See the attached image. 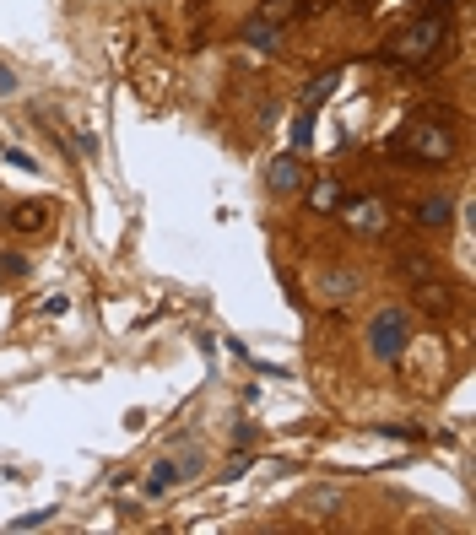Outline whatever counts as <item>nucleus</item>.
<instances>
[{
    "mask_svg": "<svg viewBox=\"0 0 476 535\" xmlns=\"http://www.w3.org/2000/svg\"><path fill=\"white\" fill-rule=\"evenodd\" d=\"M444 38H449V17H444V11H422L412 28L395 33L390 44L379 49V60H385V65H428L444 49Z\"/></svg>",
    "mask_w": 476,
    "mask_h": 535,
    "instance_id": "obj_1",
    "label": "nucleus"
},
{
    "mask_svg": "<svg viewBox=\"0 0 476 535\" xmlns=\"http://www.w3.org/2000/svg\"><path fill=\"white\" fill-rule=\"evenodd\" d=\"M412 336H417L412 309L390 303V309H379L374 319H368V357H374V363H401L406 346H412Z\"/></svg>",
    "mask_w": 476,
    "mask_h": 535,
    "instance_id": "obj_2",
    "label": "nucleus"
},
{
    "mask_svg": "<svg viewBox=\"0 0 476 535\" xmlns=\"http://www.w3.org/2000/svg\"><path fill=\"white\" fill-rule=\"evenodd\" d=\"M455 130L439 125V119H412V125L401 130V141H390V152L412 157V163H449L455 157Z\"/></svg>",
    "mask_w": 476,
    "mask_h": 535,
    "instance_id": "obj_3",
    "label": "nucleus"
},
{
    "mask_svg": "<svg viewBox=\"0 0 476 535\" xmlns=\"http://www.w3.org/2000/svg\"><path fill=\"white\" fill-rule=\"evenodd\" d=\"M341 217H347V227H352V233H363V238H379L390 227L385 200H347V206H341Z\"/></svg>",
    "mask_w": 476,
    "mask_h": 535,
    "instance_id": "obj_4",
    "label": "nucleus"
},
{
    "mask_svg": "<svg viewBox=\"0 0 476 535\" xmlns=\"http://www.w3.org/2000/svg\"><path fill=\"white\" fill-rule=\"evenodd\" d=\"M266 190H271L276 200H287V195L303 190V163H298V152H282L276 163H266Z\"/></svg>",
    "mask_w": 476,
    "mask_h": 535,
    "instance_id": "obj_5",
    "label": "nucleus"
},
{
    "mask_svg": "<svg viewBox=\"0 0 476 535\" xmlns=\"http://www.w3.org/2000/svg\"><path fill=\"white\" fill-rule=\"evenodd\" d=\"M412 222L428 227V233H444V227L455 222V200H449V195H422L417 211H412Z\"/></svg>",
    "mask_w": 476,
    "mask_h": 535,
    "instance_id": "obj_6",
    "label": "nucleus"
},
{
    "mask_svg": "<svg viewBox=\"0 0 476 535\" xmlns=\"http://www.w3.org/2000/svg\"><path fill=\"white\" fill-rule=\"evenodd\" d=\"M412 287H417V303H422L428 314H455V287L439 282V271L422 276V282H412Z\"/></svg>",
    "mask_w": 476,
    "mask_h": 535,
    "instance_id": "obj_7",
    "label": "nucleus"
},
{
    "mask_svg": "<svg viewBox=\"0 0 476 535\" xmlns=\"http://www.w3.org/2000/svg\"><path fill=\"white\" fill-rule=\"evenodd\" d=\"M179 487V465H174V454H163V460L147 471V492L152 498H163V492H174Z\"/></svg>",
    "mask_w": 476,
    "mask_h": 535,
    "instance_id": "obj_8",
    "label": "nucleus"
},
{
    "mask_svg": "<svg viewBox=\"0 0 476 535\" xmlns=\"http://www.w3.org/2000/svg\"><path fill=\"white\" fill-rule=\"evenodd\" d=\"M276 33H282V28H276V22H266V17H249V22H244V44L266 49V55H276V44H282Z\"/></svg>",
    "mask_w": 476,
    "mask_h": 535,
    "instance_id": "obj_9",
    "label": "nucleus"
},
{
    "mask_svg": "<svg viewBox=\"0 0 476 535\" xmlns=\"http://www.w3.org/2000/svg\"><path fill=\"white\" fill-rule=\"evenodd\" d=\"M357 292V276L352 271H330V276H320V298L325 303H347Z\"/></svg>",
    "mask_w": 476,
    "mask_h": 535,
    "instance_id": "obj_10",
    "label": "nucleus"
},
{
    "mask_svg": "<svg viewBox=\"0 0 476 535\" xmlns=\"http://www.w3.org/2000/svg\"><path fill=\"white\" fill-rule=\"evenodd\" d=\"M336 206H341V184L336 179H320L309 190V211H336Z\"/></svg>",
    "mask_w": 476,
    "mask_h": 535,
    "instance_id": "obj_11",
    "label": "nucleus"
},
{
    "mask_svg": "<svg viewBox=\"0 0 476 535\" xmlns=\"http://www.w3.org/2000/svg\"><path fill=\"white\" fill-rule=\"evenodd\" d=\"M303 508H309L314 519H330V514L341 508V492H336V487H325V492H309V503H303Z\"/></svg>",
    "mask_w": 476,
    "mask_h": 535,
    "instance_id": "obj_12",
    "label": "nucleus"
},
{
    "mask_svg": "<svg viewBox=\"0 0 476 535\" xmlns=\"http://www.w3.org/2000/svg\"><path fill=\"white\" fill-rule=\"evenodd\" d=\"M44 200H28V206H17V217H11V222H17L22 227V233H38V227H44Z\"/></svg>",
    "mask_w": 476,
    "mask_h": 535,
    "instance_id": "obj_13",
    "label": "nucleus"
},
{
    "mask_svg": "<svg viewBox=\"0 0 476 535\" xmlns=\"http://www.w3.org/2000/svg\"><path fill=\"white\" fill-rule=\"evenodd\" d=\"M336 82H341V76H336V71H325L320 82H314L309 92H303V109H320V103L330 98V92H336Z\"/></svg>",
    "mask_w": 476,
    "mask_h": 535,
    "instance_id": "obj_14",
    "label": "nucleus"
},
{
    "mask_svg": "<svg viewBox=\"0 0 476 535\" xmlns=\"http://www.w3.org/2000/svg\"><path fill=\"white\" fill-rule=\"evenodd\" d=\"M201 460H206V454H201V449H195V444H184V449L174 454V465H179V481H190L195 471H201Z\"/></svg>",
    "mask_w": 476,
    "mask_h": 535,
    "instance_id": "obj_15",
    "label": "nucleus"
},
{
    "mask_svg": "<svg viewBox=\"0 0 476 535\" xmlns=\"http://www.w3.org/2000/svg\"><path fill=\"white\" fill-rule=\"evenodd\" d=\"M298 6H303V0H266V6H260V17H266V22H276V28H282V22L293 17Z\"/></svg>",
    "mask_w": 476,
    "mask_h": 535,
    "instance_id": "obj_16",
    "label": "nucleus"
},
{
    "mask_svg": "<svg viewBox=\"0 0 476 535\" xmlns=\"http://www.w3.org/2000/svg\"><path fill=\"white\" fill-rule=\"evenodd\" d=\"M309 141H314V109H303V114L293 119V152H303Z\"/></svg>",
    "mask_w": 476,
    "mask_h": 535,
    "instance_id": "obj_17",
    "label": "nucleus"
},
{
    "mask_svg": "<svg viewBox=\"0 0 476 535\" xmlns=\"http://www.w3.org/2000/svg\"><path fill=\"white\" fill-rule=\"evenodd\" d=\"M49 519H55V508H33V514H22L11 530H38V525H49Z\"/></svg>",
    "mask_w": 476,
    "mask_h": 535,
    "instance_id": "obj_18",
    "label": "nucleus"
},
{
    "mask_svg": "<svg viewBox=\"0 0 476 535\" xmlns=\"http://www.w3.org/2000/svg\"><path fill=\"white\" fill-rule=\"evenodd\" d=\"M17 92H22L17 71H11V65H0V98H17Z\"/></svg>",
    "mask_w": 476,
    "mask_h": 535,
    "instance_id": "obj_19",
    "label": "nucleus"
},
{
    "mask_svg": "<svg viewBox=\"0 0 476 535\" xmlns=\"http://www.w3.org/2000/svg\"><path fill=\"white\" fill-rule=\"evenodd\" d=\"M6 163H11V168H22V173H38V163H33L28 152H17V146H6Z\"/></svg>",
    "mask_w": 476,
    "mask_h": 535,
    "instance_id": "obj_20",
    "label": "nucleus"
},
{
    "mask_svg": "<svg viewBox=\"0 0 476 535\" xmlns=\"http://www.w3.org/2000/svg\"><path fill=\"white\" fill-rule=\"evenodd\" d=\"M76 146H82L87 157H98V136H92V130H82V136H76Z\"/></svg>",
    "mask_w": 476,
    "mask_h": 535,
    "instance_id": "obj_21",
    "label": "nucleus"
},
{
    "mask_svg": "<svg viewBox=\"0 0 476 535\" xmlns=\"http://www.w3.org/2000/svg\"><path fill=\"white\" fill-rule=\"evenodd\" d=\"M336 6H352V11H368L374 0H336Z\"/></svg>",
    "mask_w": 476,
    "mask_h": 535,
    "instance_id": "obj_22",
    "label": "nucleus"
},
{
    "mask_svg": "<svg viewBox=\"0 0 476 535\" xmlns=\"http://www.w3.org/2000/svg\"><path fill=\"white\" fill-rule=\"evenodd\" d=\"M0 287H6V260H0Z\"/></svg>",
    "mask_w": 476,
    "mask_h": 535,
    "instance_id": "obj_23",
    "label": "nucleus"
}]
</instances>
